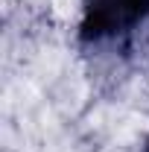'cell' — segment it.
Segmentation results:
<instances>
[{
	"label": "cell",
	"mask_w": 149,
	"mask_h": 152,
	"mask_svg": "<svg viewBox=\"0 0 149 152\" xmlns=\"http://www.w3.org/2000/svg\"><path fill=\"white\" fill-rule=\"evenodd\" d=\"M146 20L149 0H82L79 44L91 50L126 47Z\"/></svg>",
	"instance_id": "1"
},
{
	"label": "cell",
	"mask_w": 149,
	"mask_h": 152,
	"mask_svg": "<svg viewBox=\"0 0 149 152\" xmlns=\"http://www.w3.org/2000/svg\"><path fill=\"white\" fill-rule=\"evenodd\" d=\"M143 29V35H140V47H143V53H146V58H149V20L140 26Z\"/></svg>",
	"instance_id": "2"
},
{
	"label": "cell",
	"mask_w": 149,
	"mask_h": 152,
	"mask_svg": "<svg viewBox=\"0 0 149 152\" xmlns=\"http://www.w3.org/2000/svg\"><path fill=\"white\" fill-rule=\"evenodd\" d=\"M143 152H149V137H146V146H143Z\"/></svg>",
	"instance_id": "3"
}]
</instances>
